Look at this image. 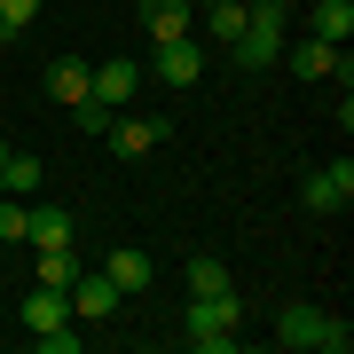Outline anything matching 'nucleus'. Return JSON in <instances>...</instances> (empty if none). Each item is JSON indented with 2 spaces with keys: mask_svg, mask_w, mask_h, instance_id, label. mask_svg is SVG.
I'll return each mask as SVG.
<instances>
[{
  "mask_svg": "<svg viewBox=\"0 0 354 354\" xmlns=\"http://www.w3.org/2000/svg\"><path fill=\"white\" fill-rule=\"evenodd\" d=\"M142 79H150V71H142V64H134V55H111V64H102V71H95V87H87V95H102V102H111V111H127V102H134V87H142Z\"/></svg>",
  "mask_w": 354,
  "mask_h": 354,
  "instance_id": "1a4fd4ad",
  "label": "nucleus"
},
{
  "mask_svg": "<svg viewBox=\"0 0 354 354\" xmlns=\"http://www.w3.org/2000/svg\"><path fill=\"white\" fill-rule=\"evenodd\" d=\"M39 339V354H79V330L71 323H48V330H32Z\"/></svg>",
  "mask_w": 354,
  "mask_h": 354,
  "instance_id": "4be33fe9",
  "label": "nucleus"
},
{
  "mask_svg": "<svg viewBox=\"0 0 354 354\" xmlns=\"http://www.w3.org/2000/svg\"><path fill=\"white\" fill-rule=\"evenodd\" d=\"M197 16H189V0H142V32H150V48L158 39H181Z\"/></svg>",
  "mask_w": 354,
  "mask_h": 354,
  "instance_id": "9b49d317",
  "label": "nucleus"
},
{
  "mask_svg": "<svg viewBox=\"0 0 354 354\" xmlns=\"http://www.w3.org/2000/svg\"><path fill=\"white\" fill-rule=\"evenodd\" d=\"M71 213H64V205H24V244H32V252H39V244H71Z\"/></svg>",
  "mask_w": 354,
  "mask_h": 354,
  "instance_id": "9d476101",
  "label": "nucleus"
},
{
  "mask_svg": "<svg viewBox=\"0 0 354 354\" xmlns=\"http://www.w3.org/2000/svg\"><path fill=\"white\" fill-rule=\"evenodd\" d=\"M48 323H71V307H64V291L32 283V291H24V330H48Z\"/></svg>",
  "mask_w": 354,
  "mask_h": 354,
  "instance_id": "dca6fc26",
  "label": "nucleus"
},
{
  "mask_svg": "<svg viewBox=\"0 0 354 354\" xmlns=\"http://www.w3.org/2000/svg\"><path fill=\"white\" fill-rule=\"evenodd\" d=\"M165 134H174L165 118H111V134H102V142H111L118 158H150V150H158Z\"/></svg>",
  "mask_w": 354,
  "mask_h": 354,
  "instance_id": "0eeeda50",
  "label": "nucleus"
},
{
  "mask_svg": "<svg viewBox=\"0 0 354 354\" xmlns=\"http://www.w3.org/2000/svg\"><path fill=\"white\" fill-rule=\"evenodd\" d=\"M244 8H252V0H244Z\"/></svg>",
  "mask_w": 354,
  "mask_h": 354,
  "instance_id": "a878e982",
  "label": "nucleus"
},
{
  "mask_svg": "<svg viewBox=\"0 0 354 354\" xmlns=\"http://www.w3.org/2000/svg\"><path fill=\"white\" fill-rule=\"evenodd\" d=\"M87 87H95V71L79 64V55H55V64H48V95L64 102V111H71V102H87Z\"/></svg>",
  "mask_w": 354,
  "mask_h": 354,
  "instance_id": "4468645a",
  "label": "nucleus"
},
{
  "mask_svg": "<svg viewBox=\"0 0 354 354\" xmlns=\"http://www.w3.org/2000/svg\"><path fill=\"white\" fill-rule=\"evenodd\" d=\"M102 276L118 283V299H134V291H150V252H134V244H118V252L102 260Z\"/></svg>",
  "mask_w": 354,
  "mask_h": 354,
  "instance_id": "f8f14e48",
  "label": "nucleus"
},
{
  "mask_svg": "<svg viewBox=\"0 0 354 354\" xmlns=\"http://www.w3.org/2000/svg\"><path fill=\"white\" fill-rule=\"evenodd\" d=\"M307 24H315V39L346 48V39H354V0H315V8H307Z\"/></svg>",
  "mask_w": 354,
  "mask_h": 354,
  "instance_id": "2eb2a0df",
  "label": "nucleus"
},
{
  "mask_svg": "<svg viewBox=\"0 0 354 354\" xmlns=\"http://www.w3.org/2000/svg\"><path fill=\"white\" fill-rule=\"evenodd\" d=\"M228 55H236V71H276V55H283V0H252V16L228 39Z\"/></svg>",
  "mask_w": 354,
  "mask_h": 354,
  "instance_id": "f03ea898",
  "label": "nucleus"
},
{
  "mask_svg": "<svg viewBox=\"0 0 354 354\" xmlns=\"http://www.w3.org/2000/svg\"><path fill=\"white\" fill-rule=\"evenodd\" d=\"M236 323H244V299H236V283H228V291H213V299H189L181 339H189L197 354H228L236 346Z\"/></svg>",
  "mask_w": 354,
  "mask_h": 354,
  "instance_id": "f257e3e1",
  "label": "nucleus"
},
{
  "mask_svg": "<svg viewBox=\"0 0 354 354\" xmlns=\"http://www.w3.org/2000/svg\"><path fill=\"white\" fill-rule=\"evenodd\" d=\"M276 346H315V354H346L354 330L339 315H323V307H283L276 315Z\"/></svg>",
  "mask_w": 354,
  "mask_h": 354,
  "instance_id": "7ed1b4c3",
  "label": "nucleus"
},
{
  "mask_svg": "<svg viewBox=\"0 0 354 354\" xmlns=\"http://www.w3.org/2000/svg\"><path fill=\"white\" fill-rule=\"evenodd\" d=\"M39 189V158L32 150H8L0 158V197H32Z\"/></svg>",
  "mask_w": 354,
  "mask_h": 354,
  "instance_id": "f3484780",
  "label": "nucleus"
},
{
  "mask_svg": "<svg viewBox=\"0 0 354 354\" xmlns=\"http://www.w3.org/2000/svg\"><path fill=\"white\" fill-rule=\"evenodd\" d=\"M64 307H71L79 323H111L118 315V283L102 276V268H79V283L64 291Z\"/></svg>",
  "mask_w": 354,
  "mask_h": 354,
  "instance_id": "423d86ee",
  "label": "nucleus"
},
{
  "mask_svg": "<svg viewBox=\"0 0 354 354\" xmlns=\"http://www.w3.org/2000/svg\"><path fill=\"white\" fill-rule=\"evenodd\" d=\"M213 291H228V268L205 252V260H189V299H213Z\"/></svg>",
  "mask_w": 354,
  "mask_h": 354,
  "instance_id": "a211bd4d",
  "label": "nucleus"
},
{
  "mask_svg": "<svg viewBox=\"0 0 354 354\" xmlns=\"http://www.w3.org/2000/svg\"><path fill=\"white\" fill-rule=\"evenodd\" d=\"M39 16V0H0V39H24Z\"/></svg>",
  "mask_w": 354,
  "mask_h": 354,
  "instance_id": "aec40b11",
  "label": "nucleus"
},
{
  "mask_svg": "<svg viewBox=\"0 0 354 354\" xmlns=\"http://www.w3.org/2000/svg\"><path fill=\"white\" fill-rule=\"evenodd\" d=\"M71 118H79V134H111V102H102V95H87V102H71Z\"/></svg>",
  "mask_w": 354,
  "mask_h": 354,
  "instance_id": "412c9836",
  "label": "nucleus"
},
{
  "mask_svg": "<svg viewBox=\"0 0 354 354\" xmlns=\"http://www.w3.org/2000/svg\"><path fill=\"white\" fill-rule=\"evenodd\" d=\"M299 205H307V213H346V205H354V165L346 158L315 165V174L299 181Z\"/></svg>",
  "mask_w": 354,
  "mask_h": 354,
  "instance_id": "20e7f679",
  "label": "nucleus"
},
{
  "mask_svg": "<svg viewBox=\"0 0 354 354\" xmlns=\"http://www.w3.org/2000/svg\"><path fill=\"white\" fill-rule=\"evenodd\" d=\"M0 244H24V205L0 197Z\"/></svg>",
  "mask_w": 354,
  "mask_h": 354,
  "instance_id": "5701e85b",
  "label": "nucleus"
},
{
  "mask_svg": "<svg viewBox=\"0 0 354 354\" xmlns=\"http://www.w3.org/2000/svg\"><path fill=\"white\" fill-rule=\"evenodd\" d=\"M79 268H87V260H79L71 244H39V260H32V276L48 283V291H71V283H79Z\"/></svg>",
  "mask_w": 354,
  "mask_h": 354,
  "instance_id": "ddd939ff",
  "label": "nucleus"
},
{
  "mask_svg": "<svg viewBox=\"0 0 354 354\" xmlns=\"http://www.w3.org/2000/svg\"><path fill=\"white\" fill-rule=\"evenodd\" d=\"M291 71H299V79H354L346 71V48H330V39H315V32L291 48Z\"/></svg>",
  "mask_w": 354,
  "mask_h": 354,
  "instance_id": "6e6552de",
  "label": "nucleus"
},
{
  "mask_svg": "<svg viewBox=\"0 0 354 354\" xmlns=\"http://www.w3.org/2000/svg\"><path fill=\"white\" fill-rule=\"evenodd\" d=\"M150 79H165V87H197V79H205V48H197L189 32H181V39H158Z\"/></svg>",
  "mask_w": 354,
  "mask_h": 354,
  "instance_id": "39448f33",
  "label": "nucleus"
},
{
  "mask_svg": "<svg viewBox=\"0 0 354 354\" xmlns=\"http://www.w3.org/2000/svg\"><path fill=\"white\" fill-rule=\"evenodd\" d=\"M0 260H8V244H0Z\"/></svg>",
  "mask_w": 354,
  "mask_h": 354,
  "instance_id": "b1692460",
  "label": "nucleus"
},
{
  "mask_svg": "<svg viewBox=\"0 0 354 354\" xmlns=\"http://www.w3.org/2000/svg\"><path fill=\"white\" fill-rule=\"evenodd\" d=\"M0 158H8V142H0Z\"/></svg>",
  "mask_w": 354,
  "mask_h": 354,
  "instance_id": "393cba45",
  "label": "nucleus"
},
{
  "mask_svg": "<svg viewBox=\"0 0 354 354\" xmlns=\"http://www.w3.org/2000/svg\"><path fill=\"white\" fill-rule=\"evenodd\" d=\"M244 16H252V8H244V0H213V16H205V24H213V39L228 48V39L244 32Z\"/></svg>",
  "mask_w": 354,
  "mask_h": 354,
  "instance_id": "6ab92c4d",
  "label": "nucleus"
}]
</instances>
